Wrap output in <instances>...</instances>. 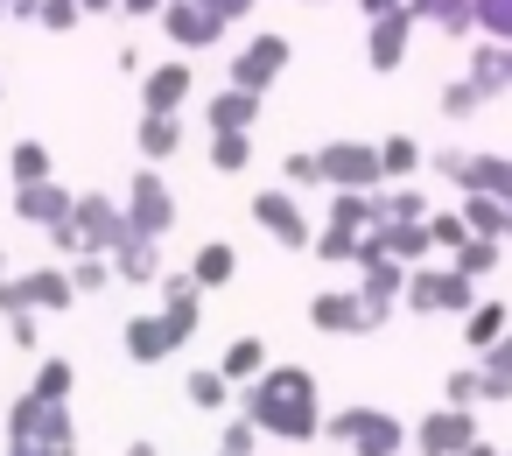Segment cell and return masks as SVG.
I'll list each match as a JSON object with an SVG mask.
<instances>
[{
  "instance_id": "7a4b0ae2",
  "label": "cell",
  "mask_w": 512,
  "mask_h": 456,
  "mask_svg": "<svg viewBox=\"0 0 512 456\" xmlns=\"http://www.w3.org/2000/svg\"><path fill=\"white\" fill-rule=\"evenodd\" d=\"M8 456H78L71 407L64 400H43V393H22L8 407Z\"/></svg>"
},
{
  "instance_id": "1f68e13d",
  "label": "cell",
  "mask_w": 512,
  "mask_h": 456,
  "mask_svg": "<svg viewBox=\"0 0 512 456\" xmlns=\"http://www.w3.org/2000/svg\"><path fill=\"white\" fill-rule=\"evenodd\" d=\"M379 218H386V225H428L435 211H428L421 190H379Z\"/></svg>"
},
{
  "instance_id": "f6af8a7d",
  "label": "cell",
  "mask_w": 512,
  "mask_h": 456,
  "mask_svg": "<svg viewBox=\"0 0 512 456\" xmlns=\"http://www.w3.org/2000/svg\"><path fill=\"white\" fill-rule=\"evenodd\" d=\"M8 344H15V351H36V344H43V323H36V309H29V316H8Z\"/></svg>"
},
{
  "instance_id": "8992f818",
  "label": "cell",
  "mask_w": 512,
  "mask_h": 456,
  "mask_svg": "<svg viewBox=\"0 0 512 456\" xmlns=\"http://www.w3.org/2000/svg\"><path fill=\"white\" fill-rule=\"evenodd\" d=\"M316 162H323V183L330 190H379L386 183V162H379L372 141H323Z\"/></svg>"
},
{
  "instance_id": "b9f144b4",
  "label": "cell",
  "mask_w": 512,
  "mask_h": 456,
  "mask_svg": "<svg viewBox=\"0 0 512 456\" xmlns=\"http://www.w3.org/2000/svg\"><path fill=\"white\" fill-rule=\"evenodd\" d=\"M477 106H484V92H477L470 78H456V85H442V113H449V120H470Z\"/></svg>"
},
{
  "instance_id": "7c38bea8",
  "label": "cell",
  "mask_w": 512,
  "mask_h": 456,
  "mask_svg": "<svg viewBox=\"0 0 512 456\" xmlns=\"http://www.w3.org/2000/svg\"><path fill=\"white\" fill-rule=\"evenodd\" d=\"M162 36L176 50H211L225 36V15H211L204 0H169V8H162Z\"/></svg>"
},
{
  "instance_id": "4dcf8cb0",
  "label": "cell",
  "mask_w": 512,
  "mask_h": 456,
  "mask_svg": "<svg viewBox=\"0 0 512 456\" xmlns=\"http://www.w3.org/2000/svg\"><path fill=\"white\" fill-rule=\"evenodd\" d=\"M8 169H15V190H22V183H57V162H50V148H43V141H15Z\"/></svg>"
},
{
  "instance_id": "277c9868",
  "label": "cell",
  "mask_w": 512,
  "mask_h": 456,
  "mask_svg": "<svg viewBox=\"0 0 512 456\" xmlns=\"http://www.w3.org/2000/svg\"><path fill=\"white\" fill-rule=\"evenodd\" d=\"M477 302H484L477 281L456 274V267H414L407 274V309L414 316H470Z\"/></svg>"
},
{
  "instance_id": "d6986e66",
  "label": "cell",
  "mask_w": 512,
  "mask_h": 456,
  "mask_svg": "<svg viewBox=\"0 0 512 456\" xmlns=\"http://www.w3.org/2000/svg\"><path fill=\"white\" fill-rule=\"evenodd\" d=\"M113 274L134 281V288H155V281H162V239H127V246L113 253Z\"/></svg>"
},
{
  "instance_id": "30bf717a",
  "label": "cell",
  "mask_w": 512,
  "mask_h": 456,
  "mask_svg": "<svg viewBox=\"0 0 512 456\" xmlns=\"http://www.w3.org/2000/svg\"><path fill=\"white\" fill-rule=\"evenodd\" d=\"M127 218H134V239H169V225H176V197H169V183H162L155 169L134 176V190H127Z\"/></svg>"
},
{
  "instance_id": "836d02e7",
  "label": "cell",
  "mask_w": 512,
  "mask_h": 456,
  "mask_svg": "<svg viewBox=\"0 0 512 456\" xmlns=\"http://www.w3.org/2000/svg\"><path fill=\"white\" fill-rule=\"evenodd\" d=\"M379 162H386V183H400V176H414L428 155H421L407 134H386V141H379Z\"/></svg>"
},
{
  "instance_id": "680465c9",
  "label": "cell",
  "mask_w": 512,
  "mask_h": 456,
  "mask_svg": "<svg viewBox=\"0 0 512 456\" xmlns=\"http://www.w3.org/2000/svg\"><path fill=\"white\" fill-rule=\"evenodd\" d=\"M0 281H15V274H8V253H0Z\"/></svg>"
},
{
  "instance_id": "681fc988",
  "label": "cell",
  "mask_w": 512,
  "mask_h": 456,
  "mask_svg": "<svg viewBox=\"0 0 512 456\" xmlns=\"http://www.w3.org/2000/svg\"><path fill=\"white\" fill-rule=\"evenodd\" d=\"M484 365H491V372H505V379H512V337H498V344H491V351H484Z\"/></svg>"
},
{
  "instance_id": "4fadbf2b",
  "label": "cell",
  "mask_w": 512,
  "mask_h": 456,
  "mask_svg": "<svg viewBox=\"0 0 512 456\" xmlns=\"http://www.w3.org/2000/svg\"><path fill=\"white\" fill-rule=\"evenodd\" d=\"M309 323H316V330H344V337H365V330H379L358 288H323V295L309 302Z\"/></svg>"
},
{
  "instance_id": "7dc6e473",
  "label": "cell",
  "mask_w": 512,
  "mask_h": 456,
  "mask_svg": "<svg viewBox=\"0 0 512 456\" xmlns=\"http://www.w3.org/2000/svg\"><path fill=\"white\" fill-rule=\"evenodd\" d=\"M463 162H470L463 148H435V155H428V169H435V176H449V183H463Z\"/></svg>"
},
{
  "instance_id": "94428289",
  "label": "cell",
  "mask_w": 512,
  "mask_h": 456,
  "mask_svg": "<svg viewBox=\"0 0 512 456\" xmlns=\"http://www.w3.org/2000/svg\"><path fill=\"white\" fill-rule=\"evenodd\" d=\"M8 15H15V8H8V0H0V22H8Z\"/></svg>"
},
{
  "instance_id": "f546056e",
  "label": "cell",
  "mask_w": 512,
  "mask_h": 456,
  "mask_svg": "<svg viewBox=\"0 0 512 456\" xmlns=\"http://www.w3.org/2000/svg\"><path fill=\"white\" fill-rule=\"evenodd\" d=\"M183 393H190V407H204V414H225V407H232V379H225L218 365H197V372L183 379Z\"/></svg>"
},
{
  "instance_id": "60d3db41",
  "label": "cell",
  "mask_w": 512,
  "mask_h": 456,
  "mask_svg": "<svg viewBox=\"0 0 512 456\" xmlns=\"http://www.w3.org/2000/svg\"><path fill=\"white\" fill-rule=\"evenodd\" d=\"M477 29L491 43H512V0H477Z\"/></svg>"
},
{
  "instance_id": "f35d334b",
  "label": "cell",
  "mask_w": 512,
  "mask_h": 456,
  "mask_svg": "<svg viewBox=\"0 0 512 456\" xmlns=\"http://www.w3.org/2000/svg\"><path fill=\"white\" fill-rule=\"evenodd\" d=\"M71 281H78V295H99V288H106V281H120V274H113V260H106V253H78Z\"/></svg>"
},
{
  "instance_id": "83f0119b",
  "label": "cell",
  "mask_w": 512,
  "mask_h": 456,
  "mask_svg": "<svg viewBox=\"0 0 512 456\" xmlns=\"http://www.w3.org/2000/svg\"><path fill=\"white\" fill-rule=\"evenodd\" d=\"M134 141H141V155H148V169H155V162H169V155L183 148V127H176V113H148Z\"/></svg>"
},
{
  "instance_id": "74e56055",
  "label": "cell",
  "mask_w": 512,
  "mask_h": 456,
  "mask_svg": "<svg viewBox=\"0 0 512 456\" xmlns=\"http://www.w3.org/2000/svg\"><path fill=\"white\" fill-rule=\"evenodd\" d=\"M442 400H449V407H484V365H463V372H449Z\"/></svg>"
},
{
  "instance_id": "ee69618b",
  "label": "cell",
  "mask_w": 512,
  "mask_h": 456,
  "mask_svg": "<svg viewBox=\"0 0 512 456\" xmlns=\"http://www.w3.org/2000/svg\"><path fill=\"white\" fill-rule=\"evenodd\" d=\"M43 29H57V36H71L78 22H85V8H78V0H43V15H36Z\"/></svg>"
},
{
  "instance_id": "603a6c76",
  "label": "cell",
  "mask_w": 512,
  "mask_h": 456,
  "mask_svg": "<svg viewBox=\"0 0 512 456\" xmlns=\"http://www.w3.org/2000/svg\"><path fill=\"white\" fill-rule=\"evenodd\" d=\"M470 190L512 204V162H505V155H470V162H463V197H470Z\"/></svg>"
},
{
  "instance_id": "6125c7cd",
  "label": "cell",
  "mask_w": 512,
  "mask_h": 456,
  "mask_svg": "<svg viewBox=\"0 0 512 456\" xmlns=\"http://www.w3.org/2000/svg\"><path fill=\"white\" fill-rule=\"evenodd\" d=\"M505 239H512V225H505Z\"/></svg>"
},
{
  "instance_id": "52a82bcc",
  "label": "cell",
  "mask_w": 512,
  "mask_h": 456,
  "mask_svg": "<svg viewBox=\"0 0 512 456\" xmlns=\"http://www.w3.org/2000/svg\"><path fill=\"white\" fill-rule=\"evenodd\" d=\"M71 225H78L85 253H106V260H113L127 239H134V218H127V204H113V197H99V190H85V197H78V218H71Z\"/></svg>"
},
{
  "instance_id": "ab89813d",
  "label": "cell",
  "mask_w": 512,
  "mask_h": 456,
  "mask_svg": "<svg viewBox=\"0 0 512 456\" xmlns=\"http://www.w3.org/2000/svg\"><path fill=\"white\" fill-rule=\"evenodd\" d=\"M253 449H260V421H253V414H232V421H225V449H218V456H253Z\"/></svg>"
},
{
  "instance_id": "4316f807",
  "label": "cell",
  "mask_w": 512,
  "mask_h": 456,
  "mask_svg": "<svg viewBox=\"0 0 512 456\" xmlns=\"http://www.w3.org/2000/svg\"><path fill=\"white\" fill-rule=\"evenodd\" d=\"M379 246H386L400 267H428V253H435L428 225H379Z\"/></svg>"
},
{
  "instance_id": "d590c367",
  "label": "cell",
  "mask_w": 512,
  "mask_h": 456,
  "mask_svg": "<svg viewBox=\"0 0 512 456\" xmlns=\"http://www.w3.org/2000/svg\"><path fill=\"white\" fill-rule=\"evenodd\" d=\"M246 162H253V141H246V134H211V169L239 176Z\"/></svg>"
},
{
  "instance_id": "ac0fdd59",
  "label": "cell",
  "mask_w": 512,
  "mask_h": 456,
  "mask_svg": "<svg viewBox=\"0 0 512 456\" xmlns=\"http://www.w3.org/2000/svg\"><path fill=\"white\" fill-rule=\"evenodd\" d=\"M330 225H344V232H379L386 218H379V190H337L330 197Z\"/></svg>"
},
{
  "instance_id": "bcb514c9",
  "label": "cell",
  "mask_w": 512,
  "mask_h": 456,
  "mask_svg": "<svg viewBox=\"0 0 512 456\" xmlns=\"http://www.w3.org/2000/svg\"><path fill=\"white\" fill-rule=\"evenodd\" d=\"M281 176H288V183H323V162H316V155H288Z\"/></svg>"
},
{
  "instance_id": "e0dca14e",
  "label": "cell",
  "mask_w": 512,
  "mask_h": 456,
  "mask_svg": "<svg viewBox=\"0 0 512 456\" xmlns=\"http://www.w3.org/2000/svg\"><path fill=\"white\" fill-rule=\"evenodd\" d=\"M190 99V64H155L148 78H141V106L148 113H176Z\"/></svg>"
},
{
  "instance_id": "8fae6325",
  "label": "cell",
  "mask_w": 512,
  "mask_h": 456,
  "mask_svg": "<svg viewBox=\"0 0 512 456\" xmlns=\"http://www.w3.org/2000/svg\"><path fill=\"white\" fill-rule=\"evenodd\" d=\"M288 71V36H253L246 50H239V64H232V85L239 92H253V99H267V85Z\"/></svg>"
},
{
  "instance_id": "44dd1931",
  "label": "cell",
  "mask_w": 512,
  "mask_h": 456,
  "mask_svg": "<svg viewBox=\"0 0 512 456\" xmlns=\"http://www.w3.org/2000/svg\"><path fill=\"white\" fill-rule=\"evenodd\" d=\"M498 337H512V316H505V302H477V309L463 316V344H470V351L484 358V351H491Z\"/></svg>"
},
{
  "instance_id": "db71d44e",
  "label": "cell",
  "mask_w": 512,
  "mask_h": 456,
  "mask_svg": "<svg viewBox=\"0 0 512 456\" xmlns=\"http://www.w3.org/2000/svg\"><path fill=\"white\" fill-rule=\"evenodd\" d=\"M8 8H15V15H29V22H36V15H43V0H8Z\"/></svg>"
},
{
  "instance_id": "9f6ffc18",
  "label": "cell",
  "mask_w": 512,
  "mask_h": 456,
  "mask_svg": "<svg viewBox=\"0 0 512 456\" xmlns=\"http://www.w3.org/2000/svg\"><path fill=\"white\" fill-rule=\"evenodd\" d=\"M127 456H162V449H155V442L141 435V442H127Z\"/></svg>"
},
{
  "instance_id": "8d00e7d4",
  "label": "cell",
  "mask_w": 512,
  "mask_h": 456,
  "mask_svg": "<svg viewBox=\"0 0 512 456\" xmlns=\"http://www.w3.org/2000/svg\"><path fill=\"white\" fill-rule=\"evenodd\" d=\"M428 239H435V253H456V246H470L477 232L463 225V211H435V218H428Z\"/></svg>"
},
{
  "instance_id": "6da1fadb",
  "label": "cell",
  "mask_w": 512,
  "mask_h": 456,
  "mask_svg": "<svg viewBox=\"0 0 512 456\" xmlns=\"http://www.w3.org/2000/svg\"><path fill=\"white\" fill-rule=\"evenodd\" d=\"M246 414L260 421V435L274 442H316L323 435V400H316V379L302 365H267V379L246 386Z\"/></svg>"
},
{
  "instance_id": "f1b7e54d",
  "label": "cell",
  "mask_w": 512,
  "mask_h": 456,
  "mask_svg": "<svg viewBox=\"0 0 512 456\" xmlns=\"http://www.w3.org/2000/svg\"><path fill=\"white\" fill-rule=\"evenodd\" d=\"M190 274H197V288H225V281L239 274V253H232L225 239H204L197 260H190Z\"/></svg>"
},
{
  "instance_id": "d4e9b609",
  "label": "cell",
  "mask_w": 512,
  "mask_h": 456,
  "mask_svg": "<svg viewBox=\"0 0 512 456\" xmlns=\"http://www.w3.org/2000/svg\"><path fill=\"white\" fill-rule=\"evenodd\" d=\"M253 120H260V99H253V92H239V85H232V92H218V99H211V134H246Z\"/></svg>"
},
{
  "instance_id": "2e32d148",
  "label": "cell",
  "mask_w": 512,
  "mask_h": 456,
  "mask_svg": "<svg viewBox=\"0 0 512 456\" xmlns=\"http://www.w3.org/2000/svg\"><path fill=\"white\" fill-rule=\"evenodd\" d=\"M407 36H414V15H407V8H400V15H386V22H372L365 57H372V71H379V78L407 64Z\"/></svg>"
},
{
  "instance_id": "c3c4849f",
  "label": "cell",
  "mask_w": 512,
  "mask_h": 456,
  "mask_svg": "<svg viewBox=\"0 0 512 456\" xmlns=\"http://www.w3.org/2000/svg\"><path fill=\"white\" fill-rule=\"evenodd\" d=\"M505 400H512V379H505V372H491V365H484V407H505Z\"/></svg>"
},
{
  "instance_id": "e575fe53",
  "label": "cell",
  "mask_w": 512,
  "mask_h": 456,
  "mask_svg": "<svg viewBox=\"0 0 512 456\" xmlns=\"http://www.w3.org/2000/svg\"><path fill=\"white\" fill-rule=\"evenodd\" d=\"M71 386H78L71 358H43V365H36V379H29V393H43V400H71Z\"/></svg>"
},
{
  "instance_id": "ba28073f",
  "label": "cell",
  "mask_w": 512,
  "mask_h": 456,
  "mask_svg": "<svg viewBox=\"0 0 512 456\" xmlns=\"http://www.w3.org/2000/svg\"><path fill=\"white\" fill-rule=\"evenodd\" d=\"M246 211H253V225H260L274 246H295V253H302V246H316V225L302 218V204H295L288 190H253V204H246Z\"/></svg>"
},
{
  "instance_id": "484cf974",
  "label": "cell",
  "mask_w": 512,
  "mask_h": 456,
  "mask_svg": "<svg viewBox=\"0 0 512 456\" xmlns=\"http://www.w3.org/2000/svg\"><path fill=\"white\" fill-rule=\"evenodd\" d=\"M463 225H470L477 239H505V225H512V204H505V197H484V190H470V197H463Z\"/></svg>"
},
{
  "instance_id": "11a10c76",
  "label": "cell",
  "mask_w": 512,
  "mask_h": 456,
  "mask_svg": "<svg viewBox=\"0 0 512 456\" xmlns=\"http://www.w3.org/2000/svg\"><path fill=\"white\" fill-rule=\"evenodd\" d=\"M463 456H505V449H491V442H484V435H477V442H470V449H463Z\"/></svg>"
},
{
  "instance_id": "3957f363",
  "label": "cell",
  "mask_w": 512,
  "mask_h": 456,
  "mask_svg": "<svg viewBox=\"0 0 512 456\" xmlns=\"http://www.w3.org/2000/svg\"><path fill=\"white\" fill-rule=\"evenodd\" d=\"M323 435H330V442H344L351 456H400V449L414 442V428H407V421H393L386 407H337V414L323 421Z\"/></svg>"
},
{
  "instance_id": "9c48e42d",
  "label": "cell",
  "mask_w": 512,
  "mask_h": 456,
  "mask_svg": "<svg viewBox=\"0 0 512 456\" xmlns=\"http://www.w3.org/2000/svg\"><path fill=\"white\" fill-rule=\"evenodd\" d=\"M477 442V407H435L414 421V449L421 456H463Z\"/></svg>"
},
{
  "instance_id": "7bdbcfd3",
  "label": "cell",
  "mask_w": 512,
  "mask_h": 456,
  "mask_svg": "<svg viewBox=\"0 0 512 456\" xmlns=\"http://www.w3.org/2000/svg\"><path fill=\"white\" fill-rule=\"evenodd\" d=\"M358 246H365V239H358V232H344V225H323V239H316V253H323V260H351V267H358Z\"/></svg>"
},
{
  "instance_id": "91938a15",
  "label": "cell",
  "mask_w": 512,
  "mask_h": 456,
  "mask_svg": "<svg viewBox=\"0 0 512 456\" xmlns=\"http://www.w3.org/2000/svg\"><path fill=\"white\" fill-rule=\"evenodd\" d=\"M505 78H512V43H505Z\"/></svg>"
},
{
  "instance_id": "5bb4252c",
  "label": "cell",
  "mask_w": 512,
  "mask_h": 456,
  "mask_svg": "<svg viewBox=\"0 0 512 456\" xmlns=\"http://www.w3.org/2000/svg\"><path fill=\"white\" fill-rule=\"evenodd\" d=\"M15 218H22V225H50V232H57V225H71V218H78V197H71L64 183H22V190H15Z\"/></svg>"
},
{
  "instance_id": "5b68a950",
  "label": "cell",
  "mask_w": 512,
  "mask_h": 456,
  "mask_svg": "<svg viewBox=\"0 0 512 456\" xmlns=\"http://www.w3.org/2000/svg\"><path fill=\"white\" fill-rule=\"evenodd\" d=\"M78 302V281L64 267H36V274H15V281H0V316H57Z\"/></svg>"
},
{
  "instance_id": "6f0895ef",
  "label": "cell",
  "mask_w": 512,
  "mask_h": 456,
  "mask_svg": "<svg viewBox=\"0 0 512 456\" xmlns=\"http://www.w3.org/2000/svg\"><path fill=\"white\" fill-rule=\"evenodd\" d=\"M78 8H85V15H106V8H120V0H78Z\"/></svg>"
},
{
  "instance_id": "816d5d0a",
  "label": "cell",
  "mask_w": 512,
  "mask_h": 456,
  "mask_svg": "<svg viewBox=\"0 0 512 456\" xmlns=\"http://www.w3.org/2000/svg\"><path fill=\"white\" fill-rule=\"evenodd\" d=\"M204 8H211V15H225V22H232V15H246V8H253V0H204Z\"/></svg>"
},
{
  "instance_id": "f5cc1de1",
  "label": "cell",
  "mask_w": 512,
  "mask_h": 456,
  "mask_svg": "<svg viewBox=\"0 0 512 456\" xmlns=\"http://www.w3.org/2000/svg\"><path fill=\"white\" fill-rule=\"evenodd\" d=\"M120 8H127V15H162L169 0H120Z\"/></svg>"
},
{
  "instance_id": "d6a6232c",
  "label": "cell",
  "mask_w": 512,
  "mask_h": 456,
  "mask_svg": "<svg viewBox=\"0 0 512 456\" xmlns=\"http://www.w3.org/2000/svg\"><path fill=\"white\" fill-rule=\"evenodd\" d=\"M498 260H505V246H498V239H470V246H456V253H449V267H456V274H470V281L498 274Z\"/></svg>"
},
{
  "instance_id": "cb8c5ba5",
  "label": "cell",
  "mask_w": 512,
  "mask_h": 456,
  "mask_svg": "<svg viewBox=\"0 0 512 456\" xmlns=\"http://www.w3.org/2000/svg\"><path fill=\"white\" fill-rule=\"evenodd\" d=\"M470 85H477L484 99H498V92H512V78H505V43H491V36H484V43L470 50Z\"/></svg>"
},
{
  "instance_id": "f907efd6",
  "label": "cell",
  "mask_w": 512,
  "mask_h": 456,
  "mask_svg": "<svg viewBox=\"0 0 512 456\" xmlns=\"http://www.w3.org/2000/svg\"><path fill=\"white\" fill-rule=\"evenodd\" d=\"M358 8H365L372 22H386V15H400V8H407V0H358Z\"/></svg>"
},
{
  "instance_id": "7402d4cb",
  "label": "cell",
  "mask_w": 512,
  "mask_h": 456,
  "mask_svg": "<svg viewBox=\"0 0 512 456\" xmlns=\"http://www.w3.org/2000/svg\"><path fill=\"white\" fill-rule=\"evenodd\" d=\"M218 372H225L232 386L267 379V344H260V337H232V344H225V358H218Z\"/></svg>"
},
{
  "instance_id": "9a60e30c",
  "label": "cell",
  "mask_w": 512,
  "mask_h": 456,
  "mask_svg": "<svg viewBox=\"0 0 512 456\" xmlns=\"http://www.w3.org/2000/svg\"><path fill=\"white\" fill-rule=\"evenodd\" d=\"M120 337H127V358H134V365H162V358L183 344V337H176V323H169L162 309H155V316H127V330H120Z\"/></svg>"
},
{
  "instance_id": "ffe728a7",
  "label": "cell",
  "mask_w": 512,
  "mask_h": 456,
  "mask_svg": "<svg viewBox=\"0 0 512 456\" xmlns=\"http://www.w3.org/2000/svg\"><path fill=\"white\" fill-rule=\"evenodd\" d=\"M414 22H435L442 36H470L477 29V0H407Z\"/></svg>"
}]
</instances>
